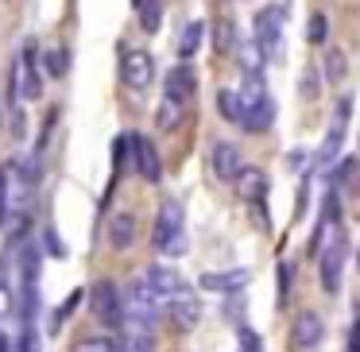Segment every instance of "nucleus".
<instances>
[{"label":"nucleus","mask_w":360,"mask_h":352,"mask_svg":"<svg viewBox=\"0 0 360 352\" xmlns=\"http://www.w3.org/2000/svg\"><path fill=\"white\" fill-rule=\"evenodd\" d=\"M159 302L163 298L148 287V279H136L128 282V294H124V325L136 329V333H151L159 321Z\"/></svg>","instance_id":"1"},{"label":"nucleus","mask_w":360,"mask_h":352,"mask_svg":"<svg viewBox=\"0 0 360 352\" xmlns=\"http://www.w3.org/2000/svg\"><path fill=\"white\" fill-rule=\"evenodd\" d=\"M345 259H349V236L333 225L329 244H321V248H318V282H321V290H326V294H337V290H341Z\"/></svg>","instance_id":"2"},{"label":"nucleus","mask_w":360,"mask_h":352,"mask_svg":"<svg viewBox=\"0 0 360 352\" xmlns=\"http://www.w3.org/2000/svg\"><path fill=\"white\" fill-rule=\"evenodd\" d=\"M240 97H244V124L240 128L244 132H267L271 120H275V101H271V93H267V86L259 82V74H248Z\"/></svg>","instance_id":"3"},{"label":"nucleus","mask_w":360,"mask_h":352,"mask_svg":"<svg viewBox=\"0 0 360 352\" xmlns=\"http://www.w3.org/2000/svg\"><path fill=\"white\" fill-rule=\"evenodd\" d=\"M155 252L163 256H186V228H182V202L167 197L155 217Z\"/></svg>","instance_id":"4"},{"label":"nucleus","mask_w":360,"mask_h":352,"mask_svg":"<svg viewBox=\"0 0 360 352\" xmlns=\"http://www.w3.org/2000/svg\"><path fill=\"white\" fill-rule=\"evenodd\" d=\"M89 306H94V318L105 329H120L124 325V290L112 279H97L89 290Z\"/></svg>","instance_id":"5"},{"label":"nucleus","mask_w":360,"mask_h":352,"mask_svg":"<svg viewBox=\"0 0 360 352\" xmlns=\"http://www.w3.org/2000/svg\"><path fill=\"white\" fill-rule=\"evenodd\" d=\"M349 117H352V97H337L333 124H329L326 140H321V151H318V167H321V171H329V167L341 159V143H345V132H349Z\"/></svg>","instance_id":"6"},{"label":"nucleus","mask_w":360,"mask_h":352,"mask_svg":"<svg viewBox=\"0 0 360 352\" xmlns=\"http://www.w3.org/2000/svg\"><path fill=\"white\" fill-rule=\"evenodd\" d=\"M128 163L136 167V174H140L143 182H151L155 186L159 178H163V163H159V151H155V143L148 140V136H140V132H128Z\"/></svg>","instance_id":"7"},{"label":"nucleus","mask_w":360,"mask_h":352,"mask_svg":"<svg viewBox=\"0 0 360 352\" xmlns=\"http://www.w3.org/2000/svg\"><path fill=\"white\" fill-rule=\"evenodd\" d=\"M283 20H287V4L256 12V47L264 51V58H275L283 47Z\"/></svg>","instance_id":"8"},{"label":"nucleus","mask_w":360,"mask_h":352,"mask_svg":"<svg viewBox=\"0 0 360 352\" xmlns=\"http://www.w3.org/2000/svg\"><path fill=\"white\" fill-rule=\"evenodd\" d=\"M151 78H155V63H151L148 51H128L124 63H120V82L136 93H143L151 86Z\"/></svg>","instance_id":"9"},{"label":"nucleus","mask_w":360,"mask_h":352,"mask_svg":"<svg viewBox=\"0 0 360 352\" xmlns=\"http://www.w3.org/2000/svg\"><path fill=\"white\" fill-rule=\"evenodd\" d=\"M194 89H198V74H194V66H190L186 58H182L179 66H171V70H167V78H163V97L186 105L190 97H194Z\"/></svg>","instance_id":"10"},{"label":"nucleus","mask_w":360,"mask_h":352,"mask_svg":"<svg viewBox=\"0 0 360 352\" xmlns=\"http://www.w3.org/2000/svg\"><path fill=\"white\" fill-rule=\"evenodd\" d=\"M210 167H213V174H217L221 182H233L236 174H240V167H244L240 148H236V143H229V140H217L210 148Z\"/></svg>","instance_id":"11"},{"label":"nucleus","mask_w":360,"mask_h":352,"mask_svg":"<svg viewBox=\"0 0 360 352\" xmlns=\"http://www.w3.org/2000/svg\"><path fill=\"white\" fill-rule=\"evenodd\" d=\"M321 333H326V321H321V313L314 310H302L295 321V333H290V341H295V348H318L321 344Z\"/></svg>","instance_id":"12"},{"label":"nucleus","mask_w":360,"mask_h":352,"mask_svg":"<svg viewBox=\"0 0 360 352\" xmlns=\"http://www.w3.org/2000/svg\"><path fill=\"white\" fill-rule=\"evenodd\" d=\"M136 236H140V221H136V213H128V209L112 213V221H109V244L112 248L128 252L136 244Z\"/></svg>","instance_id":"13"},{"label":"nucleus","mask_w":360,"mask_h":352,"mask_svg":"<svg viewBox=\"0 0 360 352\" xmlns=\"http://www.w3.org/2000/svg\"><path fill=\"white\" fill-rule=\"evenodd\" d=\"M252 275L244 271V267H236V271H205L202 275V290H213V294H236V290L248 287Z\"/></svg>","instance_id":"14"},{"label":"nucleus","mask_w":360,"mask_h":352,"mask_svg":"<svg viewBox=\"0 0 360 352\" xmlns=\"http://www.w3.org/2000/svg\"><path fill=\"white\" fill-rule=\"evenodd\" d=\"M167 313H171V325H174V329H194V325H198V313H202V306H198L194 294L179 290V294H171V306H167Z\"/></svg>","instance_id":"15"},{"label":"nucleus","mask_w":360,"mask_h":352,"mask_svg":"<svg viewBox=\"0 0 360 352\" xmlns=\"http://www.w3.org/2000/svg\"><path fill=\"white\" fill-rule=\"evenodd\" d=\"M236 194L244 197V202H264L267 197V174L259 171V167H240V174H236Z\"/></svg>","instance_id":"16"},{"label":"nucleus","mask_w":360,"mask_h":352,"mask_svg":"<svg viewBox=\"0 0 360 352\" xmlns=\"http://www.w3.org/2000/svg\"><path fill=\"white\" fill-rule=\"evenodd\" d=\"M143 279H148V287L155 290L159 298H171V294L182 290V279L171 271V267H163V263H151L148 271H143Z\"/></svg>","instance_id":"17"},{"label":"nucleus","mask_w":360,"mask_h":352,"mask_svg":"<svg viewBox=\"0 0 360 352\" xmlns=\"http://www.w3.org/2000/svg\"><path fill=\"white\" fill-rule=\"evenodd\" d=\"M39 275H43V244L27 240L20 248V282H39Z\"/></svg>","instance_id":"18"},{"label":"nucleus","mask_w":360,"mask_h":352,"mask_svg":"<svg viewBox=\"0 0 360 352\" xmlns=\"http://www.w3.org/2000/svg\"><path fill=\"white\" fill-rule=\"evenodd\" d=\"M16 167H20V190H35L43 182V155L39 151H32V155H24V159H16Z\"/></svg>","instance_id":"19"},{"label":"nucleus","mask_w":360,"mask_h":352,"mask_svg":"<svg viewBox=\"0 0 360 352\" xmlns=\"http://www.w3.org/2000/svg\"><path fill=\"white\" fill-rule=\"evenodd\" d=\"M321 78L329 82V86H341L345 78H349V58H345V51L329 47L326 51V63H321Z\"/></svg>","instance_id":"20"},{"label":"nucleus","mask_w":360,"mask_h":352,"mask_svg":"<svg viewBox=\"0 0 360 352\" xmlns=\"http://www.w3.org/2000/svg\"><path fill=\"white\" fill-rule=\"evenodd\" d=\"M217 112L229 120V124H244V97L236 89H221L217 93Z\"/></svg>","instance_id":"21"},{"label":"nucleus","mask_w":360,"mask_h":352,"mask_svg":"<svg viewBox=\"0 0 360 352\" xmlns=\"http://www.w3.org/2000/svg\"><path fill=\"white\" fill-rule=\"evenodd\" d=\"M182 109H186V105H179V101H171V97H163V101H159V112H155V124L163 128V132H174V128L182 124Z\"/></svg>","instance_id":"22"},{"label":"nucleus","mask_w":360,"mask_h":352,"mask_svg":"<svg viewBox=\"0 0 360 352\" xmlns=\"http://www.w3.org/2000/svg\"><path fill=\"white\" fill-rule=\"evenodd\" d=\"M136 12H140V27L148 35H155L159 27H163V0H143Z\"/></svg>","instance_id":"23"},{"label":"nucleus","mask_w":360,"mask_h":352,"mask_svg":"<svg viewBox=\"0 0 360 352\" xmlns=\"http://www.w3.org/2000/svg\"><path fill=\"white\" fill-rule=\"evenodd\" d=\"M202 35H205V24L194 20V24L182 27V39H179V58H194V51L202 47Z\"/></svg>","instance_id":"24"},{"label":"nucleus","mask_w":360,"mask_h":352,"mask_svg":"<svg viewBox=\"0 0 360 352\" xmlns=\"http://www.w3.org/2000/svg\"><path fill=\"white\" fill-rule=\"evenodd\" d=\"M213 47H217V55H233L240 43H236V27L233 20H217V27H213Z\"/></svg>","instance_id":"25"},{"label":"nucleus","mask_w":360,"mask_h":352,"mask_svg":"<svg viewBox=\"0 0 360 352\" xmlns=\"http://www.w3.org/2000/svg\"><path fill=\"white\" fill-rule=\"evenodd\" d=\"M39 63H43V66H47V74H51V78H63V74H66V70H70V55H66V51H63V47H55V51H47V55H43V58H39Z\"/></svg>","instance_id":"26"},{"label":"nucleus","mask_w":360,"mask_h":352,"mask_svg":"<svg viewBox=\"0 0 360 352\" xmlns=\"http://www.w3.org/2000/svg\"><path fill=\"white\" fill-rule=\"evenodd\" d=\"M306 39H310L314 47H321V43L329 39V20L321 16V12H314V16H310V24H306Z\"/></svg>","instance_id":"27"},{"label":"nucleus","mask_w":360,"mask_h":352,"mask_svg":"<svg viewBox=\"0 0 360 352\" xmlns=\"http://www.w3.org/2000/svg\"><path fill=\"white\" fill-rule=\"evenodd\" d=\"M298 93H302L306 101H314V97L321 93V78H318V70H314V66H306V70H302V82H298Z\"/></svg>","instance_id":"28"},{"label":"nucleus","mask_w":360,"mask_h":352,"mask_svg":"<svg viewBox=\"0 0 360 352\" xmlns=\"http://www.w3.org/2000/svg\"><path fill=\"white\" fill-rule=\"evenodd\" d=\"M43 252H47V256H55V259H66V256H70V252H66V244L58 240L55 225H47V228H43Z\"/></svg>","instance_id":"29"},{"label":"nucleus","mask_w":360,"mask_h":352,"mask_svg":"<svg viewBox=\"0 0 360 352\" xmlns=\"http://www.w3.org/2000/svg\"><path fill=\"white\" fill-rule=\"evenodd\" d=\"M78 302H82V290H74V294L66 298V302L58 306V310H55V318H51V329H55V333H58V329H63V321L70 318L74 310H78Z\"/></svg>","instance_id":"30"},{"label":"nucleus","mask_w":360,"mask_h":352,"mask_svg":"<svg viewBox=\"0 0 360 352\" xmlns=\"http://www.w3.org/2000/svg\"><path fill=\"white\" fill-rule=\"evenodd\" d=\"M321 221H326V225H337V221H341V202H337L333 190H329L326 202H321Z\"/></svg>","instance_id":"31"},{"label":"nucleus","mask_w":360,"mask_h":352,"mask_svg":"<svg viewBox=\"0 0 360 352\" xmlns=\"http://www.w3.org/2000/svg\"><path fill=\"white\" fill-rule=\"evenodd\" d=\"M0 225H8V174L0 171Z\"/></svg>","instance_id":"32"},{"label":"nucleus","mask_w":360,"mask_h":352,"mask_svg":"<svg viewBox=\"0 0 360 352\" xmlns=\"http://www.w3.org/2000/svg\"><path fill=\"white\" fill-rule=\"evenodd\" d=\"M240 348H244V352H259V348H264L259 333H252V329H244V325H240Z\"/></svg>","instance_id":"33"},{"label":"nucleus","mask_w":360,"mask_h":352,"mask_svg":"<svg viewBox=\"0 0 360 352\" xmlns=\"http://www.w3.org/2000/svg\"><path fill=\"white\" fill-rule=\"evenodd\" d=\"M16 348H24V352H35V348H39V333H35L32 325H24V333H20V344H16Z\"/></svg>","instance_id":"34"},{"label":"nucleus","mask_w":360,"mask_h":352,"mask_svg":"<svg viewBox=\"0 0 360 352\" xmlns=\"http://www.w3.org/2000/svg\"><path fill=\"white\" fill-rule=\"evenodd\" d=\"M349 171H352V159H341V163L333 167V174H329V186H337V182H345V178H349Z\"/></svg>","instance_id":"35"},{"label":"nucleus","mask_w":360,"mask_h":352,"mask_svg":"<svg viewBox=\"0 0 360 352\" xmlns=\"http://www.w3.org/2000/svg\"><path fill=\"white\" fill-rule=\"evenodd\" d=\"M287 294H290V267L279 263V302H287Z\"/></svg>","instance_id":"36"},{"label":"nucleus","mask_w":360,"mask_h":352,"mask_svg":"<svg viewBox=\"0 0 360 352\" xmlns=\"http://www.w3.org/2000/svg\"><path fill=\"white\" fill-rule=\"evenodd\" d=\"M306 159H310L306 151H290V155H287V167H290V171H306V167H310Z\"/></svg>","instance_id":"37"},{"label":"nucleus","mask_w":360,"mask_h":352,"mask_svg":"<svg viewBox=\"0 0 360 352\" xmlns=\"http://www.w3.org/2000/svg\"><path fill=\"white\" fill-rule=\"evenodd\" d=\"M345 182H349V190L360 197V163H352V171H349V178H345Z\"/></svg>","instance_id":"38"},{"label":"nucleus","mask_w":360,"mask_h":352,"mask_svg":"<svg viewBox=\"0 0 360 352\" xmlns=\"http://www.w3.org/2000/svg\"><path fill=\"white\" fill-rule=\"evenodd\" d=\"M349 348L360 352V329H352V333H349Z\"/></svg>","instance_id":"39"},{"label":"nucleus","mask_w":360,"mask_h":352,"mask_svg":"<svg viewBox=\"0 0 360 352\" xmlns=\"http://www.w3.org/2000/svg\"><path fill=\"white\" fill-rule=\"evenodd\" d=\"M8 348H12V341H8L4 333H0V352H8Z\"/></svg>","instance_id":"40"},{"label":"nucleus","mask_w":360,"mask_h":352,"mask_svg":"<svg viewBox=\"0 0 360 352\" xmlns=\"http://www.w3.org/2000/svg\"><path fill=\"white\" fill-rule=\"evenodd\" d=\"M356 329H360V306H356Z\"/></svg>","instance_id":"41"},{"label":"nucleus","mask_w":360,"mask_h":352,"mask_svg":"<svg viewBox=\"0 0 360 352\" xmlns=\"http://www.w3.org/2000/svg\"><path fill=\"white\" fill-rule=\"evenodd\" d=\"M140 4H143V0H132V8H140Z\"/></svg>","instance_id":"42"},{"label":"nucleus","mask_w":360,"mask_h":352,"mask_svg":"<svg viewBox=\"0 0 360 352\" xmlns=\"http://www.w3.org/2000/svg\"><path fill=\"white\" fill-rule=\"evenodd\" d=\"M356 267H360V252H356Z\"/></svg>","instance_id":"43"}]
</instances>
